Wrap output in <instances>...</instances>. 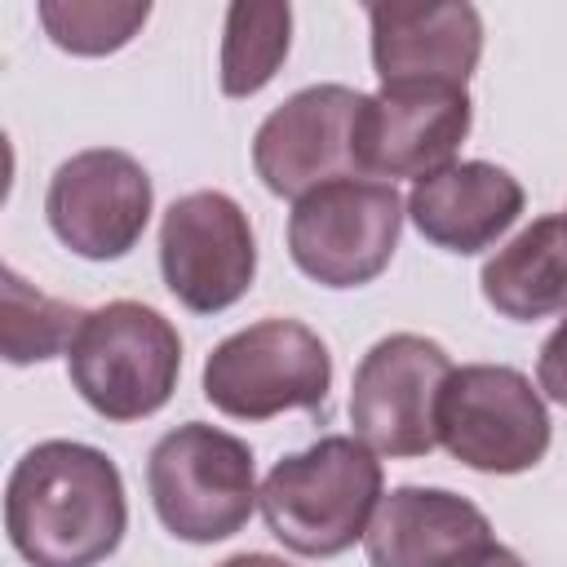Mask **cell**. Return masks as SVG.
Masks as SVG:
<instances>
[{
	"instance_id": "obj_1",
	"label": "cell",
	"mask_w": 567,
	"mask_h": 567,
	"mask_svg": "<svg viewBox=\"0 0 567 567\" xmlns=\"http://www.w3.org/2000/svg\"><path fill=\"white\" fill-rule=\"evenodd\" d=\"M128 527L124 478L89 443H35L9 474L4 532L31 567H97Z\"/></svg>"
},
{
	"instance_id": "obj_2",
	"label": "cell",
	"mask_w": 567,
	"mask_h": 567,
	"mask_svg": "<svg viewBox=\"0 0 567 567\" xmlns=\"http://www.w3.org/2000/svg\"><path fill=\"white\" fill-rule=\"evenodd\" d=\"M257 505L270 536L292 554L332 558L363 540L381 505V461L363 439L323 434L266 474Z\"/></svg>"
},
{
	"instance_id": "obj_3",
	"label": "cell",
	"mask_w": 567,
	"mask_h": 567,
	"mask_svg": "<svg viewBox=\"0 0 567 567\" xmlns=\"http://www.w3.org/2000/svg\"><path fill=\"white\" fill-rule=\"evenodd\" d=\"M66 372L97 416L142 421L177 390L182 337L142 301H106L80 323L66 350Z\"/></svg>"
},
{
	"instance_id": "obj_4",
	"label": "cell",
	"mask_w": 567,
	"mask_h": 567,
	"mask_svg": "<svg viewBox=\"0 0 567 567\" xmlns=\"http://www.w3.org/2000/svg\"><path fill=\"white\" fill-rule=\"evenodd\" d=\"M146 492L159 523L190 545L235 536L257 509V470L244 439L186 421L168 430L146 461Z\"/></svg>"
},
{
	"instance_id": "obj_5",
	"label": "cell",
	"mask_w": 567,
	"mask_h": 567,
	"mask_svg": "<svg viewBox=\"0 0 567 567\" xmlns=\"http://www.w3.org/2000/svg\"><path fill=\"white\" fill-rule=\"evenodd\" d=\"M332 385V354L297 319H261L230 332L204 359V399L235 421L319 412Z\"/></svg>"
},
{
	"instance_id": "obj_6",
	"label": "cell",
	"mask_w": 567,
	"mask_h": 567,
	"mask_svg": "<svg viewBox=\"0 0 567 567\" xmlns=\"http://www.w3.org/2000/svg\"><path fill=\"white\" fill-rule=\"evenodd\" d=\"M403 230V199L394 182L377 177H341L292 204L288 217V252L301 275L323 288H359L372 284Z\"/></svg>"
},
{
	"instance_id": "obj_7",
	"label": "cell",
	"mask_w": 567,
	"mask_h": 567,
	"mask_svg": "<svg viewBox=\"0 0 567 567\" xmlns=\"http://www.w3.org/2000/svg\"><path fill=\"white\" fill-rule=\"evenodd\" d=\"M439 443L470 470L523 474L549 452V412L518 368H452L439 399Z\"/></svg>"
},
{
	"instance_id": "obj_8",
	"label": "cell",
	"mask_w": 567,
	"mask_h": 567,
	"mask_svg": "<svg viewBox=\"0 0 567 567\" xmlns=\"http://www.w3.org/2000/svg\"><path fill=\"white\" fill-rule=\"evenodd\" d=\"M452 359L421 332L381 337L354 368L350 425L381 456H425L439 447V399Z\"/></svg>"
},
{
	"instance_id": "obj_9",
	"label": "cell",
	"mask_w": 567,
	"mask_h": 567,
	"mask_svg": "<svg viewBox=\"0 0 567 567\" xmlns=\"http://www.w3.org/2000/svg\"><path fill=\"white\" fill-rule=\"evenodd\" d=\"M363 97L346 84H310L292 93L284 106H275L257 137H252V164L266 190L275 195H310L341 177L359 173V120Z\"/></svg>"
},
{
	"instance_id": "obj_10",
	"label": "cell",
	"mask_w": 567,
	"mask_h": 567,
	"mask_svg": "<svg viewBox=\"0 0 567 567\" xmlns=\"http://www.w3.org/2000/svg\"><path fill=\"white\" fill-rule=\"evenodd\" d=\"M159 270L168 292L195 315L235 306L257 275L248 213L226 190H190L173 199L159 221Z\"/></svg>"
},
{
	"instance_id": "obj_11",
	"label": "cell",
	"mask_w": 567,
	"mask_h": 567,
	"mask_svg": "<svg viewBox=\"0 0 567 567\" xmlns=\"http://www.w3.org/2000/svg\"><path fill=\"white\" fill-rule=\"evenodd\" d=\"M44 213L71 252L89 261H115L142 239L151 221V177L128 151L93 146L58 164Z\"/></svg>"
},
{
	"instance_id": "obj_12",
	"label": "cell",
	"mask_w": 567,
	"mask_h": 567,
	"mask_svg": "<svg viewBox=\"0 0 567 567\" xmlns=\"http://www.w3.org/2000/svg\"><path fill=\"white\" fill-rule=\"evenodd\" d=\"M470 133L465 84H381L363 97L359 173L368 177H430L452 164Z\"/></svg>"
},
{
	"instance_id": "obj_13",
	"label": "cell",
	"mask_w": 567,
	"mask_h": 567,
	"mask_svg": "<svg viewBox=\"0 0 567 567\" xmlns=\"http://www.w3.org/2000/svg\"><path fill=\"white\" fill-rule=\"evenodd\" d=\"M492 545L487 514L443 487H394L363 532L372 567H474Z\"/></svg>"
},
{
	"instance_id": "obj_14",
	"label": "cell",
	"mask_w": 567,
	"mask_h": 567,
	"mask_svg": "<svg viewBox=\"0 0 567 567\" xmlns=\"http://www.w3.org/2000/svg\"><path fill=\"white\" fill-rule=\"evenodd\" d=\"M372 66L381 84H465L483 53L474 4H372Z\"/></svg>"
},
{
	"instance_id": "obj_15",
	"label": "cell",
	"mask_w": 567,
	"mask_h": 567,
	"mask_svg": "<svg viewBox=\"0 0 567 567\" xmlns=\"http://www.w3.org/2000/svg\"><path fill=\"white\" fill-rule=\"evenodd\" d=\"M518 213L523 186L487 159H461L430 177H416L408 195V217L416 221V230L461 257L496 244Z\"/></svg>"
},
{
	"instance_id": "obj_16",
	"label": "cell",
	"mask_w": 567,
	"mask_h": 567,
	"mask_svg": "<svg viewBox=\"0 0 567 567\" xmlns=\"http://www.w3.org/2000/svg\"><path fill=\"white\" fill-rule=\"evenodd\" d=\"M483 297L505 319L532 323L567 310V217H536L487 257Z\"/></svg>"
},
{
	"instance_id": "obj_17",
	"label": "cell",
	"mask_w": 567,
	"mask_h": 567,
	"mask_svg": "<svg viewBox=\"0 0 567 567\" xmlns=\"http://www.w3.org/2000/svg\"><path fill=\"white\" fill-rule=\"evenodd\" d=\"M292 9L288 4H230L221 35V93L248 97L266 89L288 58Z\"/></svg>"
},
{
	"instance_id": "obj_18",
	"label": "cell",
	"mask_w": 567,
	"mask_h": 567,
	"mask_svg": "<svg viewBox=\"0 0 567 567\" xmlns=\"http://www.w3.org/2000/svg\"><path fill=\"white\" fill-rule=\"evenodd\" d=\"M89 319V310L44 297L35 292L18 270H4V323H0V341H4V359L9 363H40L49 354L71 350L80 323Z\"/></svg>"
},
{
	"instance_id": "obj_19",
	"label": "cell",
	"mask_w": 567,
	"mask_h": 567,
	"mask_svg": "<svg viewBox=\"0 0 567 567\" xmlns=\"http://www.w3.org/2000/svg\"><path fill=\"white\" fill-rule=\"evenodd\" d=\"M146 18H151L146 0H133V4H115V0L111 4L106 0H44L40 4V22H44L49 40L58 49L84 53V58L124 49Z\"/></svg>"
},
{
	"instance_id": "obj_20",
	"label": "cell",
	"mask_w": 567,
	"mask_h": 567,
	"mask_svg": "<svg viewBox=\"0 0 567 567\" xmlns=\"http://www.w3.org/2000/svg\"><path fill=\"white\" fill-rule=\"evenodd\" d=\"M536 377H540V390L567 408V319L545 337L540 346V359H536Z\"/></svg>"
},
{
	"instance_id": "obj_21",
	"label": "cell",
	"mask_w": 567,
	"mask_h": 567,
	"mask_svg": "<svg viewBox=\"0 0 567 567\" xmlns=\"http://www.w3.org/2000/svg\"><path fill=\"white\" fill-rule=\"evenodd\" d=\"M217 567H292V563H284L275 554H235V558H226Z\"/></svg>"
},
{
	"instance_id": "obj_22",
	"label": "cell",
	"mask_w": 567,
	"mask_h": 567,
	"mask_svg": "<svg viewBox=\"0 0 567 567\" xmlns=\"http://www.w3.org/2000/svg\"><path fill=\"white\" fill-rule=\"evenodd\" d=\"M474 567H523V558H518L514 549H505V545H492Z\"/></svg>"
}]
</instances>
